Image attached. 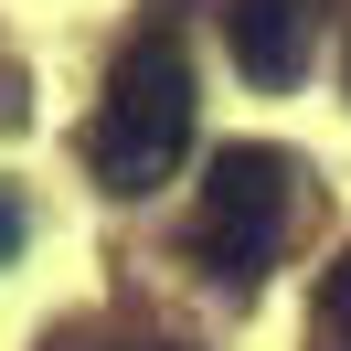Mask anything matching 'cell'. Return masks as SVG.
I'll list each match as a JSON object with an SVG mask.
<instances>
[{"instance_id": "6da1fadb", "label": "cell", "mask_w": 351, "mask_h": 351, "mask_svg": "<svg viewBox=\"0 0 351 351\" xmlns=\"http://www.w3.org/2000/svg\"><path fill=\"white\" fill-rule=\"evenodd\" d=\"M192 117H202V96H192V53H181V32H171V22L128 32L117 64H107L96 138H86V149H96V181H107L117 202L160 192V181L192 160Z\"/></svg>"}, {"instance_id": "7a4b0ae2", "label": "cell", "mask_w": 351, "mask_h": 351, "mask_svg": "<svg viewBox=\"0 0 351 351\" xmlns=\"http://www.w3.org/2000/svg\"><path fill=\"white\" fill-rule=\"evenodd\" d=\"M287 181H298V160L266 149V138L213 149L202 213H192V266H213V287H245V298L266 287V266H277V245H287Z\"/></svg>"}, {"instance_id": "3957f363", "label": "cell", "mask_w": 351, "mask_h": 351, "mask_svg": "<svg viewBox=\"0 0 351 351\" xmlns=\"http://www.w3.org/2000/svg\"><path fill=\"white\" fill-rule=\"evenodd\" d=\"M308 32H319V0H223V43H234V64L256 86H298Z\"/></svg>"}, {"instance_id": "277c9868", "label": "cell", "mask_w": 351, "mask_h": 351, "mask_svg": "<svg viewBox=\"0 0 351 351\" xmlns=\"http://www.w3.org/2000/svg\"><path fill=\"white\" fill-rule=\"evenodd\" d=\"M308 341H319V351H351V245L319 266V308H308Z\"/></svg>"}, {"instance_id": "5b68a950", "label": "cell", "mask_w": 351, "mask_h": 351, "mask_svg": "<svg viewBox=\"0 0 351 351\" xmlns=\"http://www.w3.org/2000/svg\"><path fill=\"white\" fill-rule=\"evenodd\" d=\"M0 256H22V202L0 192Z\"/></svg>"}, {"instance_id": "8992f818", "label": "cell", "mask_w": 351, "mask_h": 351, "mask_svg": "<svg viewBox=\"0 0 351 351\" xmlns=\"http://www.w3.org/2000/svg\"><path fill=\"white\" fill-rule=\"evenodd\" d=\"M53 351H86V341H53ZM138 351H181V341H138Z\"/></svg>"}]
</instances>
